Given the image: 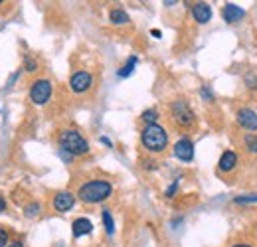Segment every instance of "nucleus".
Here are the masks:
<instances>
[{"instance_id":"1","label":"nucleus","mask_w":257,"mask_h":247,"mask_svg":"<svg viewBox=\"0 0 257 247\" xmlns=\"http://www.w3.org/2000/svg\"><path fill=\"white\" fill-rule=\"evenodd\" d=\"M111 194H113V186L107 180H89V182L79 186V190H77V198L83 204H99V202L107 200Z\"/></svg>"},{"instance_id":"2","label":"nucleus","mask_w":257,"mask_h":247,"mask_svg":"<svg viewBox=\"0 0 257 247\" xmlns=\"http://www.w3.org/2000/svg\"><path fill=\"white\" fill-rule=\"evenodd\" d=\"M141 143L149 153H164L168 147V133L162 129L161 125H147L141 133Z\"/></svg>"},{"instance_id":"3","label":"nucleus","mask_w":257,"mask_h":247,"mask_svg":"<svg viewBox=\"0 0 257 247\" xmlns=\"http://www.w3.org/2000/svg\"><path fill=\"white\" fill-rule=\"evenodd\" d=\"M58 143H60L62 151H65V153H69V155L73 156H81L89 153V143L77 131H73V129L62 131L60 137H58Z\"/></svg>"},{"instance_id":"4","label":"nucleus","mask_w":257,"mask_h":247,"mask_svg":"<svg viewBox=\"0 0 257 247\" xmlns=\"http://www.w3.org/2000/svg\"><path fill=\"white\" fill-rule=\"evenodd\" d=\"M170 111H172V119L180 127H192L196 117H194V111L190 109V105L186 101H174L170 105Z\"/></svg>"},{"instance_id":"5","label":"nucleus","mask_w":257,"mask_h":247,"mask_svg":"<svg viewBox=\"0 0 257 247\" xmlns=\"http://www.w3.org/2000/svg\"><path fill=\"white\" fill-rule=\"evenodd\" d=\"M52 97V83L48 79H36L30 87V99L34 105H46Z\"/></svg>"},{"instance_id":"6","label":"nucleus","mask_w":257,"mask_h":247,"mask_svg":"<svg viewBox=\"0 0 257 247\" xmlns=\"http://www.w3.org/2000/svg\"><path fill=\"white\" fill-rule=\"evenodd\" d=\"M235 121H237V125H239L241 129H245L247 133H253V135H255L257 113L253 111V109H249V107H241V109H237V113H235Z\"/></svg>"},{"instance_id":"7","label":"nucleus","mask_w":257,"mask_h":247,"mask_svg":"<svg viewBox=\"0 0 257 247\" xmlns=\"http://www.w3.org/2000/svg\"><path fill=\"white\" fill-rule=\"evenodd\" d=\"M91 85H93V77L87 71H75L69 79V87L73 93H85L87 89H91Z\"/></svg>"},{"instance_id":"8","label":"nucleus","mask_w":257,"mask_h":247,"mask_svg":"<svg viewBox=\"0 0 257 247\" xmlns=\"http://www.w3.org/2000/svg\"><path fill=\"white\" fill-rule=\"evenodd\" d=\"M174 156H176L180 162H192L194 143L188 137H182L180 141H176V145H174Z\"/></svg>"},{"instance_id":"9","label":"nucleus","mask_w":257,"mask_h":247,"mask_svg":"<svg viewBox=\"0 0 257 247\" xmlns=\"http://www.w3.org/2000/svg\"><path fill=\"white\" fill-rule=\"evenodd\" d=\"M73 204H75V196L71 194V192H58L56 194V198H54V210H58V212H69L71 208H73Z\"/></svg>"},{"instance_id":"10","label":"nucleus","mask_w":257,"mask_h":247,"mask_svg":"<svg viewBox=\"0 0 257 247\" xmlns=\"http://www.w3.org/2000/svg\"><path fill=\"white\" fill-rule=\"evenodd\" d=\"M222 16H224V20L227 22V24H235V22H239V20L245 18V10L239 8L237 4L227 2V4L224 6V10H222Z\"/></svg>"},{"instance_id":"11","label":"nucleus","mask_w":257,"mask_h":247,"mask_svg":"<svg viewBox=\"0 0 257 247\" xmlns=\"http://www.w3.org/2000/svg\"><path fill=\"white\" fill-rule=\"evenodd\" d=\"M192 16L198 24H208L212 20V8L206 2H196L192 6Z\"/></svg>"},{"instance_id":"12","label":"nucleus","mask_w":257,"mask_h":247,"mask_svg":"<svg viewBox=\"0 0 257 247\" xmlns=\"http://www.w3.org/2000/svg\"><path fill=\"white\" fill-rule=\"evenodd\" d=\"M71 231H73V237L87 235V233L93 231V223H91L87 217H77V219L71 223Z\"/></svg>"},{"instance_id":"13","label":"nucleus","mask_w":257,"mask_h":247,"mask_svg":"<svg viewBox=\"0 0 257 247\" xmlns=\"http://www.w3.org/2000/svg\"><path fill=\"white\" fill-rule=\"evenodd\" d=\"M237 153L235 151H225L224 155L220 156V162H218V168L222 172H231L235 166H237Z\"/></svg>"},{"instance_id":"14","label":"nucleus","mask_w":257,"mask_h":247,"mask_svg":"<svg viewBox=\"0 0 257 247\" xmlns=\"http://www.w3.org/2000/svg\"><path fill=\"white\" fill-rule=\"evenodd\" d=\"M109 18H111V22L113 24H117V26H123V24H128V14L125 10H121V8H113L111 10V14H109Z\"/></svg>"},{"instance_id":"15","label":"nucleus","mask_w":257,"mask_h":247,"mask_svg":"<svg viewBox=\"0 0 257 247\" xmlns=\"http://www.w3.org/2000/svg\"><path fill=\"white\" fill-rule=\"evenodd\" d=\"M243 149L249 155H257V135H253V133H245L243 135Z\"/></svg>"},{"instance_id":"16","label":"nucleus","mask_w":257,"mask_h":247,"mask_svg":"<svg viewBox=\"0 0 257 247\" xmlns=\"http://www.w3.org/2000/svg\"><path fill=\"white\" fill-rule=\"evenodd\" d=\"M137 63H139V58H137V56H131L127 60V63L119 69V77H128V75L135 71V65H137Z\"/></svg>"},{"instance_id":"17","label":"nucleus","mask_w":257,"mask_h":247,"mask_svg":"<svg viewBox=\"0 0 257 247\" xmlns=\"http://www.w3.org/2000/svg\"><path fill=\"white\" fill-rule=\"evenodd\" d=\"M103 225H105V231L109 233V235H113V231H115V221H113V216H111V212L109 210H103Z\"/></svg>"},{"instance_id":"18","label":"nucleus","mask_w":257,"mask_h":247,"mask_svg":"<svg viewBox=\"0 0 257 247\" xmlns=\"http://www.w3.org/2000/svg\"><path fill=\"white\" fill-rule=\"evenodd\" d=\"M243 83H245V87H249V89L257 91V71L255 69H251V71H247V73L243 75Z\"/></svg>"},{"instance_id":"19","label":"nucleus","mask_w":257,"mask_h":247,"mask_svg":"<svg viewBox=\"0 0 257 247\" xmlns=\"http://www.w3.org/2000/svg\"><path fill=\"white\" fill-rule=\"evenodd\" d=\"M233 204H257V194H243L233 198Z\"/></svg>"},{"instance_id":"20","label":"nucleus","mask_w":257,"mask_h":247,"mask_svg":"<svg viewBox=\"0 0 257 247\" xmlns=\"http://www.w3.org/2000/svg\"><path fill=\"white\" fill-rule=\"evenodd\" d=\"M157 119H159V113L155 111V109H147L145 113H143V121L147 125H155L157 123Z\"/></svg>"},{"instance_id":"21","label":"nucleus","mask_w":257,"mask_h":247,"mask_svg":"<svg viewBox=\"0 0 257 247\" xmlns=\"http://www.w3.org/2000/svg\"><path fill=\"white\" fill-rule=\"evenodd\" d=\"M38 214H40V204H38V202L26 206V210H24V216L26 217H34V216H38Z\"/></svg>"},{"instance_id":"22","label":"nucleus","mask_w":257,"mask_h":247,"mask_svg":"<svg viewBox=\"0 0 257 247\" xmlns=\"http://www.w3.org/2000/svg\"><path fill=\"white\" fill-rule=\"evenodd\" d=\"M178 182H180V180L176 178V180L172 182V186H168V188H166V198H172V196L176 194V188H178Z\"/></svg>"},{"instance_id":"23","label":"nucleus","mask_w":257,"mask_h":247,"mask_svg":"<svg viewBox=\"0 0 257 247\" xmlns=\"http://www.w3.org/2000/svg\"><path fill=\"white\" fill-rule=\"evenodd\" d=\"M200 95H202L206 101H214V95H212V91H210L208 87H202V89H200Z\"/></svg>"},{"instance_id":"24","label":"nucleus","mask_w":257,"mask_h":247,"mask_svg":"<svg viewBox=\"0 0 257 247\" xmlns=\"http://www.w3.org/2000/svg\"><path fill=\"white\" fill-rule=\"evenodd\" d=\"M38 67V63L34 62L32 58H26V71H34Z\"/></svg>"},{"instance_id":"25","label":"nucleus","mask_w":257,"mask_h":247,"mask_svg":"<svg viewBox=\"0 0 257 247\" xmlns=\"http://www.w3.org/2000/svg\"><path fill=\"white\" fill-rule=\"evenodd\" d=\"M6 241H8V233L4 229H0V247H6Z\"/></svg>"},{"instance_id":"26","label":"nucleus","mask_w":257,"mask_h":247,"mask_svg":"<svg viewBox=\"0 0 257 247\" xmlns=\"http://www.w3.org/2000/svg\"><path fill=\"white\" fill-rule=\"evenodd\" d=\"M101 143H103V145H107V147H111V141H109L107 137H101Z\"/></svg>"},{"instance_id":"27","label":"nucleus","mask_w":257,"mask_h":247,"mask_svg":"<svg viewBox=\"0 0 257 247\" xmlns=\"http://www.w3.org/2000/svg\"><path fill=\"white\" fill-rule=\"evenodd\" d=\"M8 247H24V245H22V241H10Z\"/></svg>"},{"instance_id":"28","label":"nucleus","mask_w":257,"mask_h":247,"mask_svg":"<svg viewBox=\"0 0 257 247\" xmlns=\"http://www.w3.org/2000/svg\"><path fill=\"white\" fill-rule=\"evenodd\" d=\"M4 208H6V204H4V198L0 196V214H2V210H4Z\"/></svg>"},{"instance_id":"29","label":"nucleus","mask_w":257,"mask_h":247,"mask_svg":"<svg viewBox=\"0 0 257 247\" xmlns=\"http://www.w3.org/2000/svg\"><path fill=\"white\" fill-rule=\"evenodd\" d=\"M231 247H253V245H249V243H235V245Z\"/></svg>"},{"instance_id":"30","label":"nucleus","mask_w":257,"mask_h":247,"mask_svg":"<svg viewBox=\"0 0 257 247\" xmlns=\"http://www.w3.org/2000/svg\"><path fill=\"white\" fill-rule=\"evenodd\" d=\"M153 36L155 38H161V30H153Z\"/></svg>"}]
</instances>
